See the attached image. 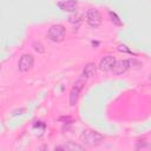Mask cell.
<instances>
[{
    "instance_id": "6da1fadb",
    "label": "cell",
    "mask_w": 151,
    "mask_h": 151,
    "mask_svg": "<svg viewBox=\"0 0 151 151\" xmlns=\"http://www.w3.org/2000/svg\"><path fill=\"white\" fill-rule=\"evenodd\" d=\"M80 139L88 146H97V145L101 144V142L104 140V136L93 130H85L81 133Z\"/></svg>"
},
{
    "instance_id": "7a4b0ae2",
    "label": "cell",
    "mask_w": 151,
    "mask_h": 151,
    "mask_svg": "<svg viewBox=\"0 0 151 151\" xmlns=\"http://www.w3.org/2000/svg\"><path fill=\"white\" fill-rule=\"evenodd\" d=\"M47 37L54 42H60L65 38V27L63 25H53L47 31Z\"/></svg>"
},
{
    "instance_id": "3957f363",
    "label": "cell",
    "mask_w": 151,
    "mask_h": 151,
    "mask_svg": "<svg viewBox=\"0 0 151 151\" xmlns=\"http://www.w3.org/2000/svg\"><path fill=\"white\" fill-rule=\"evenodd\" d=\"M85 81H86V79L80 77L74 83V86L72 87V90L70 92V105L71 106H74L77 104V101L79 99V94H80V92H81V90H83V87L85 85Z\"/></svg>"
},
{
    "instance_id": "277c9868",
    "label": "cell",
    "mask_w": 151,
    "mask_h": 151,
    "mask_svg": "<svg viewBox=\"0 0 151 151\" xmlns=\"http://www.w3.org/2000/svg\"><path fill=\"white\" fill-rule=\"evenodd\" d=\"M86 21L87 24L91 26V27H98L100 26L103 19H101V15L99 13L98 9L96 8H90L86 13Z\"/></svg>"
},
{
    "instance_id": "5b68a950",
    "label": "cell",
    "mask_w": 151,
    "mask_h": 151,
    "mask_svg": "<svg viewBox=\"0 0 151 151\" xmlns=\"http://www.w3.org/2000/svg\"><path fill=\"white\" fill-rule=\"evenodd\" d=\"M33 64H34V58L31 54H24L18 63V68L20 72H27L33 67Z\"/></svg>"
},
{
    "instance_id": "8992f818",
    "label": "cell",
    "mask_w": 151,
    "mask_h": 151,
    "mask_svg": "<svg viewBox=\"0 0 151 151\" xmlns=\"http://www.w3.org/2000/svg\"><path fill=\"white\" fill-rule=\"evenodd\" d=\"M131 64H132L131 59L130 60H118V61H116V64L112 68V72L116 73V74H122V73L126 72L130 68Z\"/></svg>"
},
{
    "instance_id": "52a82bcc",
    "label": "cell",
    "mask_w": 151,
    "mask_h": 151,
    "mask_svg": "<svg viewBox=\"0 0 151 151\" xmlns=\"http://www.w3.org/2000/svg\"><path fill=\"white\" fill-rule=\"evenodd\" d=\"M116 61H117V60L114 59V57H112V55H106V57H104V58L100 60V63H99V68H100L101 71H105V72L112 71V68H113Z\"/></svg>"
},
{
    "instance_id": "ba28073f",
    "label": "cell",
    "mask_w": 151,
    "mask_h": 151,
    "mask_svg": "<svg viewBox=\"0 0 151 151\" xmlns=\"http://www.w3.org/2000/svg\"><path fill=\"white\" fill-rule=\"evenodd\" d=\"M58 7L65 12L72 13V12L77 11L78 2H77V0H63V1L58 2Z\"/></svg>"
},
{
    "instance_id": "9c48e42d",
    "label": "cell",
    "mask_w": 151,
    "mask_h": 151,
    "mask_svg": "<svg viewBox=\"0 0 151 151\" xmlns=\"http://www.w3.org/2000/svg\"><path fill=\"white\" fill-rule=\"evenodd\" d=\"M94 73H96V65L92 64V63H90V64H87V65L84 67L83 73H81L80 77H83V78H85V79H88V78H91L92 76H94Z\"/></svg>"
},
{
    "instance_id": "30bf717a",
    "label": "cell",
    "mask_w": 151,
    "mask_h": 151,
    "mask_svg": "<svg viewBox=\"0 0 151 151\" xmlns=\"http://www.w3.org/2000/svg\"><path fill=\"white\" fill-rule=\"evenodd\" d=\"M85 147L79 145V144H76L73 142H68L66 144H63V145H58L55 146V150H84Z\"/></svg>"
},
{
    "instance_id": "8fae6325",
    "label": "cell",
    "mask_w": 151,
    "mask_h": 151,
    "mask_svg": "<svg viewBox=\"0 0 151 151\" xmlns=\"http://www.w3.org/2000/svg\"><path fill=\"white\" fill-rule=\"evenodd\" d=\"M109 15L111 17V20L116 24V25H118V26H122L123 24H122V21L119 20V18L117 17V14L116 13H113V12H109Z\"/></svg>"
},
{
    "instance_id": "7c38bea8",
    "label": "cell",
    "mask_w": 151,
    "mask_h": 151,
    "mask_svg": "<svg viewBox=\"0 0 151 151\" xmlns=\"http://www.w3.org/2000/svg\"><path fill=\"white\" fill-rule=\"evenodd\" d=\"M33 47H34V50H35L38 53H44V52H45V48H44V46H42L40 42H34V44H33Z\"/></svg>"
},
{
    "instance_id": "4fadbf2b",
    "label": "cell",
    "mask_w": 151,
    "mask_h": 151,
    "mask_svg": "<svg viewBox=\"0 0 151 151\" xmlns=\"http://www.w3.org/2000/svg\"><path fill=\"white\" fill-rule=\"evenodd\" d=\"M118 51H120V52H126V53H130V54H133L132 51H130L125 45H119V46H118Z\"/></svg>"
},
{
    "instance_id": "5bb4252c",
    "label": "cell",
    "mask_w": 151,
    "mask_h": 151,
    "mask_svg": "<svg viewBox=\"0 0 151 151\" xmlns=\"http://www.w3.org/2000/svg\"><path fill=\"white\" fill-rule=\"evenodd\" d=\"M150 81H151V74H150Z\"/></svg>"
}]
</instances>
